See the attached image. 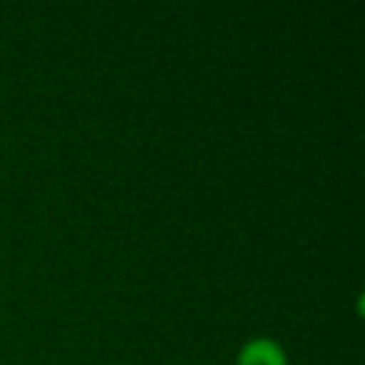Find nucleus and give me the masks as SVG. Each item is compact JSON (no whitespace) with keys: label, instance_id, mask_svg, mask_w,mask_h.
<instances>
[{"label":"nucleus","instance_id":"nucleus-1","mask_svg":"<svg viewBox=\"0 0 365 365\" xmlns=\"http://www.w3.org/2000/svg\"><path fill=\"white\" fill-rule=\"evenodd\" d=\"M238 365H288V358L275 340L253 338L240 348Z\"/></svg>","mask_w":365,"mask_h":365}]
</instances>
